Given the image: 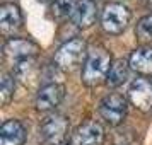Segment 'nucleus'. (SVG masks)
I'll return each mask as SVG.
<instances>
[{
	"label": "nucleus",
	"mask_w": 152,
	"mask_h": 145,
	"mask_svg": "<svg viewBox=\"0 0 152 145\" xmlns=\"http://www.w3.org/2000/svg\"><path fill=\"white\" fill-rule=\"evenodd\" d=\"M111 55L108 50L101 48H92L87 53V58L84 62L82 67V82L89 87L99 85L104 79L108 77L111 68Z\"/></svg>",
	"instance_id": "obj_1"
},
{
	"label": "nucleus",
	"mask_w": 152,
	"mask_h": 145,
	"mask_svg": "<svg viewBox=\"0 0 152 145\" xmlns=\"http://www.w3.org/2000/svg\"><path fill=\"white\" fill-rule=\"evenodd\" d=\"M87 46L86 41L80 38H74L70 41L63 43L55 53V65L62 70L77 68L84 58H87Z\"/></svg>",
	"instance_id": "obj_2"
},
{
	"label": "nucleus",
	"mask_w": 152,
	"mask_h": 145,
	"mask_svg": "<svg viewBox=\"0 0 152 145\" xmlns=\"http://www.w3.org/2000/svg\"><path fill=\"white\" fill-rule=\"evenodd\" d=\"M132 12L130 9L118 4V2H111L104 7L103 14H101V26L108 34H121L126 26L130 24Z\"/></svg>",
	"instance_id": "obj_3"
},
{
	"label": "nucleus",
	"mask_w": 152,
	"mask_h": 145,
	"mask_svg": "<svg viewBox=\"0 0 152 145\" xmlns=\"http://www.w3.org/2000/svg\"><path fill=\"white\" fill-rule=\"evenodd\" d=\"M69 119L63 116V114H58V113H53V114H48L41 121V135L45 138V142L50 145H63L65 140H67V133H69Z\"/></svg>",
	"instance_id": "obj_4"
},
{
	"label": "nucleus",
	"mask_w": 152,
	"mask_h": 145,
	"mask_svg": "<svg viewBox=\"0 0 152 145\" xmlns=\"http://www.w3.org/2000/svg\"><path fill=\"white\" fill-rule=\"evenodd\" d=\"M126 109H128L126 99L120 94H110V96L103 97V101L99 103V113L104 121L111 126H118L123 123Z\"/></svg>",
	"instance_id": "obj_5"
},
{
	"label": "nucleus",
	"mask_w": 152,
	"mask_h": 145,
	"mask_svg": "<svg viewBox=\"0 0 152 145\" xmlns=\"http://www.w3.org/2000/svg\"><path fill=\"white\" fill-rule=\"evenodd\" d=\"M130 103L142 113H152V80L149 79H135L128 87Z\"/></svg>",
	"instance_id": "obj_6"
},
{
	"label": "nucleus",
	"mask_w": 152,
	"mask_h": 145,
	"mask_svg": "<svg viewBox=\"0 0 152 145\" xmlns=\"http://www.w3.org/2000/svg\"><path fill=\"white\" fill-rule=\"evenodd\" d=\"M63 96H65V87L62 84L50 82L45 84L38 96H36V109L38 111H51L55 109L58 104L62 103Z\"/></svg>",
	"instance_id": "obj_7"
},
{
	"label": "nucleus",
	"mask_w": 152,
	"mask_h": 145,
	"mask_svg": "<svg viewBox=\"0 0 152 145\" xmlns=\"http://www.w3.org/2000/svg\"><path fill=\"white\" fill-rule=\"evenodd\" d=\"M38 44L33 43L31 39H24V38H10L4 44V53L5 56L15 60V63L26 60V58H34L38 55Z\"/></svg>",
	"instance_id": "obj_8"
},
{
	"label": "nucleus",
	"mask_w": 152,
	"mask_h": 145,
	"mask_svg": "<svg viewBox=\"0 0 152 145\" xmlns=\"http://www.w3.org/2000/svg\"><path fill=\"white\" fill-rule=\"evenodd\" d=\"M97 15V5L96 0H75V5L72 10L70 19L77 28H91Z\"/></svg>",
	"instance_id": "obj_9"
},
{
	"label": "nucleus",
	"mask_w": 152,
	"mask_h": 145,
	"mask_svg": "<svg viewBox=\"0 0 152 145\" xmlns=\"http://www.w3.org/2000/svg\"><path fill=\"white\" fill-rule=\"evenodd\" d=\"M75 145H103L104 144V130L99 123L89 121L77 128L74 135Z\"/></svg>",
	"instance_id": "obj_10"
},
{
	"label": "nucleus",
	"mask_w": 152,
	"mask_h": 145,
	"mask_svg": "<svg viewBox=\"0 0 152 145\" xmlns=\"http://www.w3.org/2000/svg\"><path fill=\"white\" fill-rule=\"evenodd\" d=\"M22 24L21 9L12 2H5L0 5V29L4 34H12Z\"/></svg>",
	"instance_id": "obj_11"
},
{
	"label": "nucleus",
	"mask_w": 152,
	"mask_h": 145,
	"mask_svg": "<svg viewBox=\"0 0 152 145\" xmlns=\"http://www.w3.org/2000/svg\"><path fill=\"white\" fill-rule=\"evenodd\" d=\"M26 130L19 119H7L0 128V145H24Z\"/></svg>",
	"instance_id": "obj_12"
},
{
	"label": "nucleus",
	"mask_w": 152,
	"mask_h": 145,
	"mask_svg": "<svg viewBox=\"0 0 152 145\" xmlns=\"http://www.w3.org/2000/svg\"><path fill=\"white\" fill-rule=\"evenodd\" d=\"M130 68L135 70L140 75H152V46H140L132 51L130 58Z\"/></svg>",
	"instance_id": "obj_13"
},
{
	"label": "nucleus",
	"mask_w": 152,
	"mask_h": 145,
	"mask_svg": "<svg viewBox=\"0 0 152 145\" xmlns=\"http://www.w3.org/2000/svg\"><path fill=\"white\" fill-rule=\"evenodd\" d=\"M128 74H130V63L125 60H116L111 65L110 74L106 77V84L110 87H118L128 79Z\"/></svg>",
	"instance_id": "obj_14"
},
{
	"label": "nucleus",
	"mask_w": 152,
	"mask_h": 145,
	"mask_svg": "<svg viewBox=\"0 0 152 145\" xmlns=\"http://www.w3.org/2000/svg\"><path fill=\"white\" fill-rule=\"evenodd\" d=\"M36 74H38L36 58H26V60H21V62L15 63V75L19 77L24 84L28 82L29 79L36 77Z\"/></svg>",
	"instance_id": "obj_15"
},
{
	"label": "nucleus",
	"mask_w": 152,
	"mask_h": 145,
	"mask_svg": "<svg viewBox=\"0 0 152 145\" xmlns=\"http://www.w3.org/2000/svg\"><path fill=\"white\" fill-rule=\"evenodd\" d=\"M135 34L140 41H152V14L144 15L135 28Z\"/></svg>",
	"instance_id": "obj_16"
},
{
	"label": "nucleus",
	"mask_w": 152,
	"mask_h": 145,
	"mask_svg": "<svg viewBox=\"0 0 152 145\" xmlns=\"http://www.w3.org/2000/svg\"><path fill=\"white\" fill-rule=\"evenodd\" d=\"M14 96V77L4 74L2 80H0V97H2V104L5 106Z\"/></svg>",
	"instance_id": "obj_17"
},
{
	"label": "nucleus",
	"mask_w": 152,
	"mask_h": 145,
	"mask_svg": "<svg viewBox=\"0 0 152 145\" xmlns=\"http://www.w3.org/2000/svg\"><path fill=\"white\" fill-rule=\"evenodd\" d=\"M75 5V0H53L51 9L56 17H70Z\"/></svg>",
	"instance_id": "obj_18"
},
{
	"label": "nucleus",
	"mask_w": 152,
	"mask_h": 145,
	"mask_svg": "<svg viewBox=\"0 0 152 145\" xmlns=\"http://www.w3.org/2000/svg\"><path fill=\"white\" fill-rule=\"evenodd\" d=\"M63 145H69V144H63Z\"/></svg>",
	"instance_id": "obj_19"
}]
</instances>
